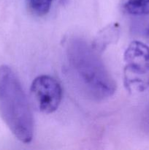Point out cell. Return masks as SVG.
<instances>
[{"label":"cell","mask_w":149,"mask_h":150,"mask_svg":"<svg viewBox=\"0 0 149 150\" xmlns=\"http://www.w3.org/2000/svg\"><path fill=\"white\" fill-rule=\"evenodd\" d=\"M98 54L81 38H72L67 43L69 65L76 79L89 96L103 100L113 95L116 84Z\"/></svg>","instance_id":"6da1fadb"},{"label":"cell","mask_w":149,"mask_h":150,"mask_svg":"<svg viewBox=\"0 0 149 150\" xmlns=\"http://www.w3.org/2000/svg\"><path fill=\"white\" fill-rule=\"evenodd\" d=\"M0 117L20 142L29 143L34 120L20 81L7 65L0 66Z\"/></svg>","instance_id":"7a4b0ae2"},{"label":"cell","mask_w":149,"mask_h":150,"mask_svg":"<svg viewBox=\"0 0 149 150\" xmlns=\"http://www.w3.org/2000/svg\"><path fill=\"white\" fill-rule=\"evenodd\" d=\"M124 81L134 85L149 82V46L133 41L124 52Z\"/></svg>","instance_id":"3957f363"},{"label":"cell","mask_w":149,"mask_h":150,"mask_svg":"<svg viewBox=\"0 0 149 150\" xmlns=\"http://www.w3.org/2000/svg\"><path fill=\"white\" fill-rule=\"evenodd\" d=\"M31 94L38 108L45 114L54 112L62 99L61 85L49 76L36 78L31 86Z\"/></svg>","instance_id":"277c9868"},{"label":"cell","mask_w":149,"mask_h":150,"mask_svg":"<svg viewBox=\"0 0 149 150\" xmlns=\"http://www.w3.org/2000/svg\"><path fill=\"white\" fill-rule=\"evenodd\" d=\"M119 32V26L117 23L109 25L98 34L92 46L99 53L104 51L108 45L118 39Z\"/></svg>","instance_id":"5b68a950"},{"label":"cell","mask_w":149,"mask_h":150,"mask_svg":"<svg viewBox=\"0 0 149 150\" xmlns=\"http://www.w3.org/2000/svg\"><path fill=\"white\" fill-rule=\"evenodd\" d=\"M124 11L134 16H148L149 0H122Z\"/></svg>","instance_id":"8992f818"},{"label":"cell","mask_w":149,"mask_h":150,"mask_svg":"<svg viewBox=\"0 0 149 150\" xmlns=\"http://www.w3.org/2000/svg\"><path fill=\"white\" fill-rule=\"evenodd\" d=\"M31 10L37 16L47 14L51 8L53 0H27Z\"/></svg>","instance_id":"52a82bcc"},{"label":"cell","mask_w":149,"mask_h":150,"mask_svg":"<svg viewBox=\"0 0 149 150\" xmlns=\"http://www.w3.org/2000/svg\"><path fill=\"white\" fill-rule=\"evenodd\" d=\"M133 29L136 34L149 40V18L136 21L133 25Z\"/></svg>","instance_id":"ba28073f"},{"label":"cell","mask_w":149,"mask_h":150,"mask_svg":"<svg viewBox=\"0 0 149 150\" xmlns=\"http://www.w3.org/2000/svg\"><path fill=\"white\" fill-rule=\"evenodd\" d=\"M145 125L146 127H147L148 130L149 131V107L147 110V113H146L145 115Z\"/></svg>","instance_id":"9c48e42d"}]
</instances>
